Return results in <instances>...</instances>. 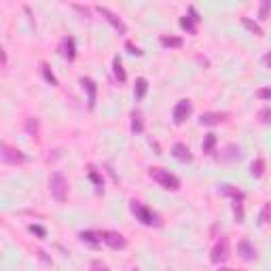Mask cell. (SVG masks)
<instances>
[{
    "mask_svg": "<svg viewBox=\"0 0 271 271\" xmlns=\"http://www.w3.org/2000/svg\"><path fill=\"white\" fill-rule=\"evenodd\" d=\"M148 176H151L159 187L168 189V191H178V189H180V180H178V176L170 174V172L163 170V168H151L148 170Z\"/></svg>",
    "mask_w": 271,
    "mask_h": 271,
    "instance_id": "obj_1",
    "label": "cell"
},
{
    "mask_svg": "<svg viewBox=\"0 0 271 271\" xmlns=\"http://www.w3.org/2000/svg\"><path fill=\"white\" fill-rule=\"evenodd\" d=\"M129 207H131V212H134V216H136L142 224H146V227H159V224H161L159 216L155 214L151 207H146L144 204H140V201L134 199V201L129 204Z\"/></svg>",
    "mask_w": 271,
    "mask_h": 271,
    "instance_id": "obj_2",
    "label": "cell"
},
{
    "mask_svg": "<svg viewBox=\"0 0 271 271\" xmlns=\"http://www.w3.org/2000/svg\"><path fill=\"white\" fill-rule=\"evenodd\" d=\"M49 191L55 201H66L68 197V178L62 172H53L49 178Z\"/></svg>",
    "mask_w": 271,
    "mask_h": 271,
    "instance_id": "obj_3",
    "label": "cell"
},
{
    "mask_svg": "<svg viewBox=\"0 0 271 271\" xmlns=\"http://www.w3.org/2000/svg\"><path fill=\"white\" fill-rule=\"evenodd\" d=\"M0 157H2L4 163H11V165H17V163H26L28 157L21 151H17V148H11L7 142H2V146H0Z\"/></svg>",
    "mask_w": 271,
    "mask_h": 271,
    "instance_id": "obj_4",
    "label": "cell"
},
{
    "mask_svg": "<svg viewBox=\"0 0 271 271\" xmlns=\"http://www.w3.org/2000/svg\"><path fill=\"white\" fill-rule=\"evenodd\" d=\"M229 258V239L227 238H221L216 241V246L212 248V255H210V261L214 265H221Z\"/></svg>",
    "mask_w": 271,
    "mask_h": 271,
    "instance_id": "obj_5",
    "label": "cell"
},
{
    "mask_svg": "<svg viewBox=\"0 0 271 271\" xmlns=\"http://www.w3.org/2000/svg\"><path fill=\"white\" fill-rule=\"evenodd\" d=\"M102 241L106 244L108 248H112V250H123L125 246H128V239L123 238L119 231H102Z\"/></svg>",
    "mask_w": 271,
    "mask_h": 271,
    "instance_id": "obj_6",
    "label": "cell"
},
{
    "mask_svg": "<svg viewBox=\"0 0 271 271\" xmlns=\"http://www.w3.org/2000/svg\"><path fill=\"white\" fill-rule=\"evenodd\" d=\"M191 112H193V104L189 102V100H180L174 106V112H172V117H174V123H184L189 117H191Z\"/></svg>",
    "mask_w": 271,
    "mask_h": 271,
    "instance_id": "obj_7",
    "label": "cell"
},
{
    "mask_svg": "<svg viewBox=\"0 0 271 271\" xmlns=\"http://www.w3.org/2000/svg\"><path fill=\"white\" fill-rule=\"evenodd\" d=\"M97 11H100V15H102L104 19H106L108 24H111V26H112V28H114V30H117V32H121V34H125V32H128V28H125V24H123V21L119 19L117 15L112 13V11H108L106 7H97Z\"/></svg>",
    "mask_w": 271,
    "mask_h": 271,
    "instance_id": "obj_8",
    "label": "cell"
},
{
    "mask_svg": "<svg viewBox=\"0 0 271 271\" xmlns=\"http://www.w3.org/2000/svg\"><path fill=\"white\" fill-rule=\"evenodd\" d=\"M227 119V112H204L199 117V123L206 125V128H212V125H218Z\"/></svg>",
    "mask_w": 271,
    "mask_h": 271,
    "instance_id": "obj_9",
    "label": "cell"
},
{
    "mask_svg": "<svg viewBox=\"0 0 271 271\" xmlns=\"http://www.w3.org/2000/svg\"><path fill=\"white\" fill-rule=\"evenodd\" d=\"M238 252H239V256L244 258V261H255V258H256V248L252 246L248 239L239 241V244H238Z\"/></svg>",
    "mask_w": 271,
    "mask_h": 271,
    "instance_id": "obj_10",
    "label": "cell"
},
{
    "mask_svg": "<svg viewBox=\"0 0 271 271\" xmlns=\"http://www.w3.org/2000/svg\"><path fill=\"white\" fill-rule=\"evenodd\" d=\"M197 21H199V15H197V11H195V7H189V17L187 15L180 17V26L191 34H195V24H197Z\"/></svg>",
    "mask_w": 271,
    "mask_h": 271,
    "instance_id": "obj_11",
    "label": "cell"
},
{
    "mask_svg": "<svg viewBox=\"0 0 271 271\" xmlns=\"http://www.w3.org/2000/svg\"><path fill=\"white\" fill-rule=\"evenodd\" d=\"M60 53L62 57H66L68 62H72L74 57H77V47H74V38H64L62 40V45H60Z\"/></svg>",
    "mask_w": 271,
    "mask_h": 271,
    "instance_id": "obj_12",
    "label": "cell"
},
{
    "mask_svg": "<svg viewBox=\"0 0 271 271\" xmlns=\"http://www.w3.org/2000/svg\"><path fill=\"white\" fill-rule=\"evenodd\" d=\"M172 155H174L178 161H191L193 159L191 148H189L187 144H182V142H176L174 146H172Z\"/></svg>",
    "mask_w": 271,
    "mask_h": 271,
    "instance_id": "obj_13",
    "label": "cell"
},
{
    "mask_svg": "<svg viewBox=\"0 0 271 271\" xmlns=\"http://www.w3.org/2000/svg\"><path fill=\"white\" fill-rule=\"evenodd\" d=\"M218 193L224 195V197H231L233 201H244V193H241L238 187H233V184H221Z\"/></svg>",
    "mask_w": 271,
    "mask_h": 271,
    "instance_id": "obj_14",
    "label": "cell"
},
{
    "mask_svg": "<svg viewBox=\"0 0 271 271\" xmlns=\"http://www.w3.org/2000/svg\"><path fill=\"white\" fill-rule=\"evenodd\" d=\"M80 85L85 87V91H87V100H89V108H94L96 106V94H97V87H96V83L91 79H80Z\"/></svg>",
    "mask_w": 271,
    "mask_h": 271,
    "instance_id": "obj_15",
    "label": "cell"
},
{
    "mask_svg": "<svg viewBox=\"0 0 271 271\" xmlns=\"http://www.w3.org/2000/svg\"><path fill=\"white\" fill-rule=\"evenodd\" d=\"M79 238H80V241H83V244H87L91 248H96L102 241V235L100 233H94V231H80Z\"/></svg>",
    "mask_w": 271,
    "mask_h": 271,
    "instance_id": "obj_16",
    "label": "cell"
},
{
    "mask_svg": "<svg viewBox=\"0 0 271 271\" xmlns=\"http://www.w3.org/2000/svg\"><path fill=\"white\" fill-rule=\"evenodd\" d=\"M239 157H241V151H239V146H235V144H229V146L224 148V153L221 155L223 161H233V159H239Z\"/></svg>",
    "mask_w": 271,
    "mask_h": 271,
    "instance_id": "obj_17",
    "label": "cell"
},
{
    "mask_svg": "<svg viewBox=\"0 0 271 271\" xmlns=\"http://www.w3.org/2000/svg\"><path fill=\"white\" fill-rule=\"evenodd\" d=\"M112 70H114V77L119 79V83H125V80H128V74H125L123 64H121L119 57H114V60H112Z\"/></svg>",
    "mask_w": 271,
    "mask_h": 271,
    "instance_id": "obj_18",
    "label": "cell"
},
{
    "mask_svg": "<svg viewBox=\"0 0 271 271\" xmlns=\"http://www.w3.org/2000/svg\"><path fill=\"white\" fill-rule=\"evenodd\" d=\"M214 146H216V134H207L204 144H201V148H204L206 155H212L214 153Z\"/></svg>",
    "mask_w": 271,
    "mask_h": 271,
    "instance_id": "obj_19",
    "label": "cell"
},
{
    "mask_svg": "<svg viewBox=\"0 0 271 271\" xmlns=\"http://www.w3.org/2000/svg\"><path fill=\"white\" fill-rule=\"evenodd\" d=\"M161 45H163V47H172V49H180L182 47V38H178V36H161Z\"/></svg>",
    "mask_w": 271,
    "mask_h": 271,
    "instance_id": "obj_20",
    "label": "cell"
},
{
    "mask_svg": "<svg viewBox=\"0 0 271 271\" xmlns=\"http://www.w3.org/2000/svg\"><path fill=\"white\" fill-rule=\"evenodd\" d=\"M131 129L136 131V134H142V129H144V125H142V114L134 111L131 112Z\"/></svg>",
    "mask_w": 271,
    "mask_h": 271,
    "instance_id": "obj_21",
    "label": "cell"
},
{
    "mask_svg": "<svg viewBox=\"0 0 271 271\" xmlns=\"http://www.w3.org/2000/svg\"><path fill=\"white\" fill-rule=\"evenodd\" d=\"M263 172H265V161H263V159L252 161V165H250V174L255 176V178H261V176H263Z\"/></svg>",
    "mask_w": 271,
    "mask_h": 271,
    "instance_id": "obj_22",
    "label": "cell"
},
{
    "mask_svg": "<svg viewBox=\"0 0 271 271\" xmlns=\"http://www.w3.org/2000/svg\"><path fill=\"white\" fill-rule=\"evenodd\" d=\"M146 89H148L146 79H138L136 80V97H138V100H142V97L146 96Z\"/></svg>",
    "mask_w": 271,
    "mask_h": 271,
    "instance_id": "obj_23",
    "label": "cell"
},
{
    "mask_svg": "<svg viewBox=\"0 0 271 271\" xmlns=\"http://www.w3.org/2000/svg\"><path fill=\"white\" fill-rule=\"evenodd\" d=\"M258 223L261 224H269L271 223V204H265L261 214H258Z\"/></svg>",
    "mask_w": 271,
    "mask_h": 271,
    "instance_id": "obj_24",
    "label": "cell"
},
{
    "mask_svg": "<svg viewBox=\"0 0 271 271\" xmlns=\"http://www.w3.org/2000/svg\"><path fill=\"white\" fill-rule=\"evenodd\" d=\"M241 24H244V26H246L250 32H255L256 36H263V30H261V26H258V24H255V21H252V19H248V17H244V19H241Z\"/></svg>",
    "mask_w": 271,
    "mask_h": 271,
    "instance_id": "obj_25",
    "label": "cell"
},
{
    "mask_svg": "<svg viewBox=\"0 0 271 271\" xmlns=\"http://www.w3.org/2000/svg\"><path fill=\"white\" fill-rule=\"evenodd\" d=\"M271 13V0H263L261 9H258V19H267Z\"/></svg>",
    "mask_w": 271,
    "mask_h": 271,
    "instance_id": "obj_26",
    "label": "cell"
},
{
    "mask_svg": "<svg viewBox=\"0 0 271 271\" xmlns=\"http://www.w3.org/2000/svg\"><path fill=\"white\" fill-rule=\"evenodd\" d=\"M233 214L238 223H244V206H241V201H233Z\"/></svg>",
    "mask_w": 271,
    "mask_h": 271,
    "instance_id": "obj_27",
    "label": "cell"
},
{
    "mask_svg": "<svg viewBox=\"0 0 271 271\" xmlns=\"http://www.w3.org/2000/svg\"><path fill=\"white\" fill-rule=\"evenodd\" d=\"M26 131L30 136H38V121L36 119H28L26 121Z\"/></svg>",
    "mask_w": 271,
    "mask_h": 271,
    "instance_id": "obj_28",
    "label": "cell"
},
{
    "mask_svg": "<svg viewBox=\"0 0 271 271\" xmlns=\"http://www.w3.org/2000/svg\"><path fill=\"white\" fill-rule=\"evenodd\" d=\"M258 119H261L263 123H271V106L261 108V111H258Z\"/></svg>",
    "mask_w": 271,
    "mask_h": 271,
    "instance_id": "obj_29",
    "label": "cell"
},
{
    "mask_svg": "<svg viewBox=\"0 0 271 271\" xmlns=\"http://www.w3.org/2000/svg\"><path fill=\"white\" fill-rule=\"evenodd\" d=\"M43 74H45V79H47L51 85H57V79L53 77V72L49 70V66H47V64H43Z\"/></svg>",
    "mask_w": 271,
    "mask_h": 271,
    "instance_id": "obj_30",
    "label": "cell"
},
{
    "mask_svg": "<svg viewBox=\"0 0 271 271\" xmlns=\"http://www.w3.org/2000/svg\"><path fill=\"white\" fill-rule=\"evenodd\" d=\"M256 97H261V100H271V87H263L256 91Z\"/></svg>",
    "mask_w": 271,
    "mask_h": 271,
    "instance_id": "obj_31",
    "label": "cell"
},
{
    "mask_svg": "<svg viewBox=\"0 0 271 271\" xmlns=\"http://www.w3.org/2000/svg\"><path fill=\"white\" fill-rule=\"evenodd\" d=\"M91 271H111V269H108V265H106V263L94 261V263H91Z\"/></svg>",
    "mask_w": 271,
    "mask_h": 271,
    "instance_id": "obj_32",
    "label": "cell"
},
{
    "mask_svg": "<svg viewBox=\"0 0 271 271\" xmlns=\"http://www.w3.org/2000/svg\"><path fill=\"white\" fill-rule=\"evenodd\" d=\"M30 231H32V233H36L38 238H45V235H47V233H45V229H43V227H38V224H30Z\"/></svg>",
    "mask_w": 271,
    "mask_h": 271,
    "instance_id": "obj_33",
    "label": "cell"
},
{
    "mask_svg": "<svg viewBox=\"0 0 271 271\" xmlns=\"http://www.w3.org/2000/svg\"><path fill=\"white\" fill-rule=\"evenodd\" d=\"M89 178H91V180H94V184H96V187H102V178H100V176H97V174H96V172H94V170H91V172H89Z\"/></svg>",
    "mask_w": 271,
    "mask_h": 271,
    "instance_id": "obj_34",
    "label": "cell"
},
{
    "mask_svg": "<svg viewBox=\"0 0 271 271\" xmlns=\"http://www.w3.org/2000/svg\"><path fill=\"white\" fill-rule=\"evenodd\" d=\"M128 49H129V53H134V55H142V51L138 47H134V45H129V43H128Z\"/></svg>",
    "mask_w": 271,
    "mask_h": 271,
    "instance_id": "obj_35",
    "label": "cell"
},
{
    "mask_svg": "<svg viewBox=\"0 0 271 271\" xmlns=\"http://www.w3.org/2000/svg\"><path fill=\"white\" fill-rule=\"evenodd\" d=\"M263 64L267 66V68H271V51H269V53H267V55L263 57Z\"/></svg>",
    "mask_w": 271,
    "mask_h": 271,
    "instance_id": "obj_36",
    "label": "cell"
},
{
    "mask_svg": "<svg viewBox=\"0 0 271 271\" xmlns=\"http://www.w3.org/2000/svg\"><path fill=\"white\" fill-rule=\"evenodd\" d=\"M218 271H241V269H229V267H221Z\"/></svg>",
    "mask_w": 271,
    "mask_h": 271,
    "instance_id": "obj_37",
    "label": "cell"
}]
</instances>
